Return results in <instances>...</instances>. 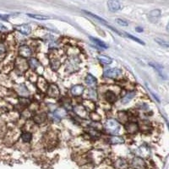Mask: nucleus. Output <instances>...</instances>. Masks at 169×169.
<instances>
[{"label": "nucleus", "mask_w": 169, "mask_h": 169, "mask_svg": "<svg viewBox=\"0 0 169 169\" xmlns=\"http://www.w3.org/2000/svg\"><path fill=\"white\" fill-rule=\"evenodd\" d=\"M106 130L111 134H116L120 129V124L114 119H109L106 123Z\"/></svg>", "instance_id": "f257e3e1"}, {"label": "nucleus", "mask_w": 169, "mask_h": 169, "mask_svg": "<svg viewBox=\"0 0 169 169\" xmlns=\"http://www.w3.org/2000/svg\"><path fill=\"white\" fill-rule=\"evenodd\" d=\"M83 12L86 14V15H89L90 17H91V18H93V19H95V20H96L97 21H99L100 23H102V25H104L105 26H107V27H108L109 29H111V30H112L114 32H116L117 34H118V35H120V36H123V33H121V32H119L118 30L117 29H115V28H113L112 26H111L110 25H109V23H107V21H106L104 19H102V18H101V17H99L98 15H94V14H92V13H91V12H89V11H86V10H83Z\"/></svg>", "instance_id": "f03ea898"}, {"label": "nucleus", "mask_w": 169, "mask_h": 169, "mask_svg": "<svg viewBox=\"0 0 169 169\" xmlns=\"http://www.w3.org/2000/svg\"><path fill=\"white\" fill-rule=\"evenodd\" d=\"M149 65L157 71V73L159 75V76H160L161 78H162L163 80H167V79H168L167 72H166V70H165L164 67L162 64L156 63V62H150V63H149Z\"/></svg>", "instance_id": "7ed1b4c3"}, {"label": "nucleus", "mask_w": 169, "mask_h": 169, "mask_svg": "<svg viewBox=\"0 0 169 169\" xmlns=\"http://www.w3.org/2000/svg\"><path fill=\"white\" fill-rule=\"evenodd\" d=\"M122 74V71L119 69L113 68V69H109V70H106L104 72V76L106 78H111V79H115L117 77L120 75Z\"/></svg>", "instance_id": "20e7f679"}, {"label": "nucleus", "mask_w": 169, "mask_h": 169, "mask_svg": "<svg viewBox=\"0 0 169 169\" xmlns=\"http://www.w3.org/2000/svg\"><path fill=\"white\" fill-rule=\"evenodd\" d=\"M107 8L112 12L118 11L121 9V4L118 0H108L107 1Z\"/></svg>", "instance_id": "39448f33"}, {"label": "nucleus", "mask_w": 169, "mask_h": 169, "mask_svg": "<svg viewBox=\"0 0 169 169\" xmlns=\"http://www.w3.org/2000/svg\"><path fill=\"white\" fill-rule=\"evenodd\" d=\"M15 29L17 30L19 32H20L23 35H30L31 33V28L29 25L27 24H22V25H18L15 26Z\"/></svg>", "instance_id": "423d86ee"}, {"label": "nucleus", "mask_w": 169, "mask_h": 169, "mask_svg": "<svg viewBox=\"0 0 169 169\" xmlns=\"http://www.w3.org/2000/svg\"><path fill=\"white\" fill-rule=\"evenodd\" d=\"M132 165L134 169H145L146 168V162L141 157H134L132 161Z\"/></svg>", "instance_id": "0eeeda50"}, {"label": "nucleus", "mask_w": 169, "mask_h": 169, "mask_svg": "<svg viewBox=\"0 0 169 169\" xmlns=\"http://www.w3.org/2000/svg\"><path fill=\"white\" fill-rule=\"evenodd\" d=\"M125 128L129 134H135L139 131V125L136 123L130 122L126 124Z\"/></svg>", "instance_id": "6e6552de"}, {"label": "nucleus", "mask_w": 169, "mask_h": 169, "mask_svg": "<svg viewBox=\"0 0 169 169\" xmlns=\"http://www.w3.org/2000/svg\"><path fill=\"white\" fill-rule=\"evenodd\" d=\"M19 53H20V55L24 57V58H28V57H30L32 54L31 49L28 46H26V45H23V46H21V47H20Z\"/></svg>", "instance_id": "1a4fd4ad"}, {"label": "nucleus", "mask_w": 169, "mask_h": 169, "mask_svg": "<svg viewBox=\"0 0 169 169\" xmlns=\"http://www.w3.org/2000/svg\"><path fill=\"white\" fill-rule=\"evenodd\" d=\"M47 95L50 97H57L59 95V90L58 86L55 85H51L47 89Z\"/></svg>", "instance_id": "9d476101"}, {"label": "nucleus", "mask_w": 169, "mask_h": 169, "mask_svg": "<svg viewBox=\"0 0 169 169\" xmlns=\"http://www.w3.org/2000/svg\"><path fill=\"white\" fill-rule=\"evenodd\" d=\"M84 90H85V88H84L83 86L76 85V86L71 88V93L73 94L74 96H81L83 93Z\"/></svg>", "instance_id": "9b49d317"}, {"label": "nucleus", "mask_w": 169, "mask_h": 169, "mask_svg": "<svg viewBox=\"0 0 169 169\" xmlns=\"http://www.w3.org/2000/svg\"><path fill=\"white\" fill-rule=\"evenodd\" d=\"M160 15H161V11L159 9H154V10L150 12L149 19H150V20H152V22H155L158 18L160 17Z\"/></svg>", "instance_id": "f8f14e48"}, {"label": "nucleus", "mask_w": 169, "mask_h": 169, "mask_svg": "<svg viewBox=\"0 0 169 169\" xmlns=\"http://www.w3.org/2000/svg\"><path fill=\"white\" fill-rule=\"evenodd\" d=\"M90 40L92 41L93 43H95V45L98 46V47H102V48H104V49H107V45L106 44L105 42H103L102 41H101L99 39L96 38V37H92V36H90Z\"/></svg>", "instance_id": "ddd939ff"}, {"label": "nucleus", "mask_w": 169, "mask_h": 169, "mask_svg": "<svg viewBox=\"0 0 169 169\" xmlns=\"http://www.w3.org/2000/svg\"><path fill=\"white\" fill-rule=\"evenodd\" d=\"M135 96V92L134 91H131V92H128L122 98V103L123 104H126V103H128L131 100L134 98V96Z\"/></svg>", "instance_id": "4468645a"}, {"label": "nucleus", "mask_w": 169, "mask_h": 169, "mask_svg": "<svg viewBox=\"0 0 169 169\" xmlns=\"http://www.w3.org/2000/svg\"><path fill=\"white\" fill-rule=\"evenodd\" d=\"M86 83L89 85L90 86H95L96 84V79L92 75L89 74L86 75Z\"/></svg>", "instance_id": "2eb2a0df"}, {"label": "nucleus", "mask_w": 169, "mask_h": 169, "mask_svg": "<svg viewBox=\"0 0 169 169\" xmlns=\"http://www.w3.org/2000/svg\"><path fill=\"white\" fill-rule=\"evenodd\" d=\"M98 59L101 63L104 64H111L112 63V59L107 56H105V55H99L98 57Z\"/></svg>", "instance_id": "dca6fc26"}, {"label": "nucleus", "mask_w": 169, "mask_h": 169, "mask_svg": "<svg viewBox=\"0 0 169 169\" xmlns=\"http://www.w3.org/2000/svg\"><path fill=\"white\" fill-rule=\"evenodd\" d=\"M116 167L118 169H125L128 167V163L123 159H118L116 162Z\"/></svg>", "instance_id": "f3484780"}, {"label": "nucleus", "mask_w": 169, "mask_h": 169, "mask_svg": "<svg viewBox=\"0 0 169 169\" xmlns=\"http://www.w3.org/2000/svg\"><path fill=\"white\" fill-rule=\"evenodd\" d=\"M109 142L112 145H116V144H122L124 142V140L122 137L119 136H112V138L109 139Z\"/></svg>", "instance_id": "a211bd4d"}, {"label": "nucleus", "mask_w": 169, "mask_h": 169, "mask_svg": "<svg viewBox=\"0 0 169 169\" xmlns=\"http://www.w3.org/2000/svg\"><path fill=\"white\" fill-rule=\"evenodd\" d=\"M27 15L30 18H33L38 20H47L50 18L47 16V15H33V14H27Z\"/></svg>", "instance_id": "6ab92c4d"}, {"label": "nucleus", "mask_w": 169, "mask_h": 169, "mask_svg": "<svg viewBox=\"0 0 169 169\" xmlns=\"http://www.w3.org/2000/svg\"><path fill=\"white\" fill-rule=\"evenodd\" d=\"M105 97L109 102H114L116 101V95L112 91H107L105 94Z\"/></svg>", "instance_id": "aec40b11"}, {"label": "nucleus", "mask_w": 169, "mask_h": 169, "mask_svg": "<svg viewBox=\"0 0 169 169\" xmlns=\"http://www.w3.org/2000/svg\"><path fill=\"white\" fill-rule=\"evenodd\" d=\"M21 139L24 142H30L32 139V134L30 132H24L23 134H21Z\"/></svg>", "instance_id": "412c9836"}, {"label": "nucleus", "mask_w": 169, "mask_h": 169, "mask_svg": "<svg viewBox=\"0 0 169 169\" xmlns=\"http://www.w3.org/2000/svg\"><path fill=\"white\" fill-rule=\"evenodd\" d=\"M139 152H140V156H143V157H147L150 153V151L149 149L146 147V146H141L140 149H139Z\"/></svg>", "instance_id": "4be33fe9"}, {"label": "nucleus", "mask_w": 169, "mask_h": 169, "mask_svg": "<svg viewBox=\"0 0 169 169\" xmlns=\"http://www.w3.org/2000/svg\"><path fill=\"white\" fill-rule=\"evenodd\" d=\"M155 41H156V42H157L158 44H159L160 46H162V47H166V48H168L169 47L168 42V41H164V40L161 39V38H156V39H155Z\"/></svg>", "instance_id": "5701e85b"}, {"label": "nucleus", "mask_w": 169, "mask_h": 169, "mask_svg": "<svg viewBox=\"0 0 169 169\" xmlns=\"http://www.w3.org/2000/svg\"><path fill=\"white\" fill-rule=\"evenodd\" d=\"M65 115H66V112H65L64 109L59 108L57 111H55V116L57 117L58 118H62L65 117Z\"/></svg>", "instance_id": "b1692460"}, {"label": "nucleus", "mask_w": 169, "mask_h": 169, "mask_svg": "<svg viewBox=\"0 0 169 169\" xmlns=\"http://www.w3.org/2000/svg\"><path fill=\"white\" fill-rule=\"evenodd\" d=\"M124 35L126 36H128V38H130V39H132L133 41H135L136 42H138V43H140V44H142V45H145V42L143 41H141L140 39H139L138 37H135L134 36L130 35V34H128V33H125Z\"/></svg>", "instance_id": "393cba45"}, {"label": "nucleus", "mask_w": 169, "mask_h": 169, "mask_svg": "<svg viewBox=\"0 0 169 169\" xmlns=\"http://www.w3.org/2000/svg\"><path fill=\"white\" fill-rule=\"evenodd\" d=\"M29 64L32 68L36 69V68H37L39 66L40 64H39V62L36 58H30V59H29Z\"/></svg>", "instance_id": "a878e982"}, {"label": "nucleus", "mask_w": 169, "mask_h": 169, "mask_svg": "<svg viewBox=\"0 0 169 169\" xmlns=\"http://www.w3.org/2000/svg\"><path fill=\"white\" fill-rule=\"evenodd\" d=\"M116 22L118 24V25H123V26H128V23L126 21V20H122V19H118V20H116Z\"/></svg>", "instance_id": "bb28decb"}, {"label": "nucleus", "mask_w": 169, "mask_h": 169, "mask_svg": "<svg viewBox=\"0 0 169 169\" xmlns=\"http://www.w3.org/2000/svg\"><path fill=\"white\" fill-rule=\"evenodd\" d=\"M8 30V28L4 26L3 24H0V31H2V32H5Z\"/></svg>", "instance_id": "cd10ccee"}, {"label": "nucleus", "mask_w": 169, "mask_h": 169, "mask_svg": "<svg viewBox=\"0 0 169 169\" xmlns=\"http://www.w3.org/2000/svg\"><path fill=\"white\" fill-rule=\"evenodd\" d=\"M8 19H9V15H0V20H8Z\"/></svg>", "instance_id": "c85d7f7f"}, {"label": "nucleus", "mask_w": 169, "mask_h": 169, "mask_svg": "<svg viewBox=\"0 0 169 169\" xmlns=\"http://www.w3.org/2000/svg\"><path fill=\"white\" fill-rule=\"evenodd\" d=\"M135 29H136V30H137L138 32H142V31H143V29L140 28V27H136Z\"/></svg>", "instance_id": "c756f323"}]
</instances>
